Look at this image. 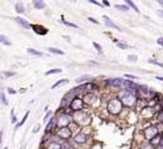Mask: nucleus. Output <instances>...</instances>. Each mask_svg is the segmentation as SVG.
Returning <instances> with one entry per match:
<instances>
[{
	"label": "nucleus",
	"instance_id": "8fccbe9b",
	"mask_svg": "<svg viewBox=\"0 0 163 149\" xmlns=\"http://www.w3.org/2000/svg\"><path fill=\"white\" fill-rule=\"evenodd\" d=\"M62 37H64V39H66V41H67V42H71V37H70V36H67V35H64Z\"/></svg>",
	"mask_w": 163,
	"mask_h": 149
},
{
	"label": "nucleus",
	"instance_id": "c9c22d12",
	"mask_svg": "<svg viewBox=\"0 0 163 149\" xmlns=\"http://www.w3.org/2000/svg\"><path fill=\"white\" fill-rule=\"evenodd\" d=\"M155 118L157 119V122H162V123H163V109H162V111H160L158 113H156Z\"/></svg>",
	"mask_w": 163,
	"mask_h": 149
},
{
	"label": "nucleus",
	"instance_id": "c03bdc74",
	"mask_svg": "<svg viewBox=\"0 0 163 149\" xmlns=\"http://www.w3.org/2000/svg\"><path fill=\"white\" fill-rule=\"evenodd\" d=\"M6 90H7V93H10V95H15V93L17 92L16 90H14V88H11V87H7Z\"/></svg>",
	"mask_w": 163,
	"mask_h": 149
},
{
	"label": "nucleus",
	"instance_id": "ea45409f",
	"mask_svg": "<svg viewBox=\"0 0 163 149\" xmlns=\"http://www.w3.org/2000/svg\"><path fill=\"white\" fill-rule=\"evenodd\" d=\"M11 123H12V124H16V123H17V117L15 116L14 109H11Z\"/></svg>",
	"mask_w": 163,
	"mask_h": 149
},
{
	"label": "nucleus",
	"instance_id": "13d9d810",
	"mask_svg": "<svg viewBox=\"0 0 163 149\" xmlns=\"http://www.w3.org/2000/svg\"><path fill=\"white\" fill-rule=\"evenodd\" d=\"M4 149H7V148H4Z\"/></svg>",
	"mask_w": 163,
	"mask_h": 149
},
{
	"label": "nucleus",
	"instance_id": "393cba45",
	"mask_svg": "<svg viewBox=\"0 0 163 149\" xmlns=\"http://www.w3.org/2000/svg\"><path fill=\"white\" fill-rule=\"evenodd\" d=\"M29 116H30V112L27 111V112L25 113V116H24V118H22V119H21L20 122H17V123L15 124V128H16V129H17V128H20V127H21V126H22V124H24V123L26 122V119L29 118Z\"/></svg>",
	"mask_w": 163,
	"mask_h": 149
},
{
	"label": "nucleus",
	"instance_id": "4468645a",
	"mask_svg": "<svg viewBox=\"0 0 163 149\" xmlns=\"http://www.w3.org/2000/svg\"><path fill=\"white\" fill-rule=\"evenodd\" d=\"M14 20H15V22L19 24L22 29H25V30H29V29H30V24H29L27 20H25L24 17H21V16H16Z\"/></svg>",
	"mask_w": 163,
	"mask_h": 149
},
{
	"label": "nucleus",
	"instance_id": "7ed1b4c3",
	"mask_svg": "<svg viewBox=\"0 0 163 149\" xmlns=\"http://www.w3.org/2000/svg\"><path fill=\"white\" fill-rule=\"evenodd\" d=\"M85 103L82 101L80 96L74 97L70 102H69V108L71 109V112H79V111H85Z\"/></svg>",
	"mask_w": 163,
	"mask_h": 149
},
{
	"label": "nucleus",
	"instance_id": "5701e85b",
	"mask_svg": "<svg viewBox=\"0 0 163 149\" xmlns=\"http://www.w3.org/2000/svg\"><path fill=\"white\" fill-rule=\"evenodd\" d=\"M60 22H62L64 25H66V26H69V27H74V29H79V26H77L76 24H74V22H70V21H67V20H65V17H64V16H61V20H60Z\"/></svg>",
	"mask_w": 163,
	"mask_h": 149
},
{
	"label": "nucleus",
	"instance_id": "9d476101",
	"mask_svg": "<svg viewBox=\"0 0 163 149\" xmlns=\"http://www.w3.org/2000/svg\"><path fill=\"white\" fill-rule=\"evenodd\" d=\"M81 98L86 106H92L97 101V96L95 95V92H85Z\"/></svg>",
	"mask_w": 163,
	"mask_h": 149
},
{
	"label": "nucleus",
	"instance_id": "a878e982",
	"mask_svg": "<svg viewBox=\"0 0 163 149\" xmlns=\"http://www.w3.org/2000/svg\"><path fill=\"white\" fill-rule=\"evenodd\" d=\"M0 44H2V45H5V46H10V45H11V41H10L5 35H1V34H0Z\"/></svg>",
	"mask_w": 163,
	"mask_h": 149
},
{
	"label": "nucleus",
	"instance_id": "72a5a7b5",
	"mask_svg": "<svg viewBox=\"0 0 163 149\" xmlns=\"http://www.w3.org/2000/svg\"><path fill=\"white\" fill-rule=\"evenodd\" d=\"M123 77H125V78H128V80H131V81H136V80H138V77H137L136 75H132V73H125Z\"/></svg>",
	"mask_w": 163,
	"mask_h": 149
},
{
	"label": "nucleus",
	"instance_id": "ddd939ff",
	"mask_svg": "<svg viewBox=\"0 0 163 149\" xmlns=\"http://www.w3.org/2000/svg\"><path fill=\"white\" fill-rule=\"evenodd\" d=\"M102 20H103V24H105L108 29H113V30H117V31H122L121 27H120L118 25H116V24H115V22H113V21H112L107 15H102Z\"/></svg>",
	"mask_w": 163,
	"mask_h": 149
},
{
	"label": "nucleus",
	"instance_id": "4d7b16f0",
	"mask_svg": "<svg viewBox=\"0 0 163 149\" xmlns=\"http://www.w3.org/2000/svg\"><path fill=\"white\" fill-rule=\"evenodd\" d=\"M20 149H22V147H21V148H20Z\"/></svg>",
	"mask_w": 163,
	"mask_h": 149
},
{
	"label": "nucleus",
	"instance_id": "c756f323",
	"mask_svg": "<svg viewBox=\"0 0 163 149\" xmlns=\"http://www.w3.org/2000/svg\"><path fill=\"white\" fill-rule=\"evenodd\" d=\"M147 62H148V63H152V65H156V66L162 67L163 68V62H160V61H157V60H155V58H150V60H147Z\"/></svg>",
	"mask_w": 163,
	"mask_h": 149
},
{
	"label": "nucleus",
	"instance_id": "dca6fc26",
	"mask_svg": "<svg viewBox=\"0 0 163 149\" xmlns=\"http://www.w3.org/2000/svg\"><path fill=\"white\" fill-rule=\"evenodd\" d=\"M163 142V134H161V133H158L156 137H153L151 141H150V143L156 148V147H158L161 143Z\"/></svg>",
	"mask_w": 163,
	"mask_h": 149
},
{
	"label": "nucleus",
	"instance_id": "bf43d9fd",
	"mask_svg": "<svg viewBox=\"0 0 163 149\" xmlns=\"http://www.w3.org/2000/svg\"><path fill=\"white\" fill-rule=\"evenodd\" d=\"M45 149H46V148H45Z\"/></svg>",
	"mask_w": 163,
	"mask_h": 149
},
{
	"label": "nucleus",
	"instance_id": "f704fd0d",
	"mask_svg": "<svg viewBox=\"0 0 163 149\" xmlns=\"http://www.w3.org/2000/svg\"><path fill=\"white\" fill-rule=\"evenodd\" d=\"M92 46L96 49V51H97L98 54H102V51H103V50H102V46H101L100 44H97V42H95V41H93V42H92Z\"/></svg>",
	"mask_w": 163,
	"mask_h": 149
},
{
	"label": "nucleus",
	"instance_id": "4c0bfd02",
	"mask_svg": "<svg viewBox=\"0 0 163 149\" xmlns=\"http://www.w3.org/2000/svg\"><path fill=\"white\" fill-rule=\"evenodd\" d=\"M142 149H155V147L150 143V142H147V141H145V143L142 144Z\"/></svg>",
	"mask_w": 163,
	"mask_h": 149
},
{
	"label": "nucleus",
	"instance_id": "9b49d317",
	"mask_svg": "<svg viewBox=\"0 0 163 149\" xmlns=\"http://www.w3.org/2000/svg\"><path fill=\"white\" fill-rule=\"evenodd\" d=\"M30 29H32V31H34L35 34L40 35V36H44V35H46V34L49 32V29L45 27V26H42L41 24H31V25H30Z\"/></svg>",
	"mask_w": 163,
	"mask_h": 149
},
{
	"label": "nucleus",
	"instance_id": "a211bd4d",
	"mask_svg": "<svg viewBox=\"0 0 163 149\" xmlns=\"http://www.w3.org/2000/svg\"><path fill=\"white\" fill-rule=\"evenodd\" d=\"M70 82V80L69 78H62V80H59L57 82H55L52 86H51V90H55V88H57V87H60V86H65V85H67Z\"/></svg>",
	"mask_w": 163,
	"mask_h": 149
},
{
	"label": "nucleus",
	"instance_id": "603ef678",
	"mask_svg": "<svg viewBox=\"0 0 163 149\" xmlns=\"http://www.w3.org/2000/svg\"><path fill=\"white\" fill-rule=\"evenodd\" d=\"M156 1H157V2H158V4L163 7V0H156Z\"/></svg>",
	"mask_w": 163,
	"mask_h": 149
},
{
	"label": "nucleus",
	"instance_id": "09e8293b",
	"mask_svg": "<svg viewBox=\"0 0 163 149\" xmlns=\"http://www.w3.org/2000/svg\"><path fill=\"white\" fill-rule=\"evenodd\" d=\"M157 14H158V16H160V17H162V19H163V10H162V9L157 10Z\"/></svg>",
	"mask_w": 163,
	"mask_h": 149
},
{
	"label": "nucleus",
	"instance_id": "aec40b11",
	"mask_svg": "<svg viewBox=\"0 0 163 149\" xmlns=\"http://www.w3.org/2000/svg\"><path fill=\"white\" fill-rule=\"evenodd\" d=\"M47 51H49L50 54H54V55H59V56H64V55H65V52H64L62 50L57 49V47H49V49H47Z\"/></svg>",
	"mask_w": 163,
	"mask_h": 149
},
{
	"label": "nucleus",
	"instance_id": "2eb2a0df",
	"mask_svg": "<svg viewBox=\"0 0 163 149\" xmlns=\"http://www.w3.org/2000/svg\"><path fill=\"white\" fill-rule=\"evenodd\" d=\"M90 81H93V78H92L91 75H82V76L77 77V78L75 80V82H76L77 85H82V83H86V82H90Z\"/></svg>",
	"mask_w": 163,
	"mask_h": 149
},
{
	"label": "nucleus",
	"instance_id": "f3484780",
	"mask_svg": "<svg viewBox=\"0 0 163 149\" xmlns=\"http://www.w3.org/2000/svg\"><path fill=\"white\" fill-rule=\"evenodd\" d=\"M32 6L36 10H42V9H45L46 4L44 0H32Z\"/></svg>",
	"mask_w": 163,
	"mask_h": 149
},
{
	"label": "nucleus",
	"instance_id": "423d86ee",
	"mask_svg": "<svg viewBox=\"0 0 163 149\" xmlns=\"http://www.w3.org/2000/svg\"><path fill=\"white\" fill-rule=\"evenodd\" d=\"M142 134H143V138H145V141H147V142H150L153 137H156L157 134H158V131H157V127H156V124H148L145 129H143V132H142Z\"/></svg>",
	"mask_w": 163,
	"mask_h": 149
},
{
	"label": "nucleus",
	"instance_id": "e433bc0d",
	"mask_svg": "<svg viewBox=\"0 0 163 149\" xmlns=\"http://www.w3.org/2000/svg\"><path fill=\"white\" fill-rule=\"evenodd\" d=\"M127 60H128L130 62H137L138 56H137V55H128V56H127Z\"/></svg>",
	"mask_w": 163,
	"mask_h": 149
},
{
	"label": "nucleus",
	"instance_id": "37998d69",
	"mask_svg": "<svg viewBox=\"0 0 163 149\" xmlns=\"http://www.w3.org/2000/svg\"><path fill=\"white\" fill-rule=\"evenodd\" d=\"M87 20H88L90 22H92V24H96V25H100V21H98V20H96L95 17H92V16H88V17H87Z\"/></svg>",
	"mask_w": 163,
	"mask_h": 149
},
{
	"label": "nucleus",
	"instance_id": "5fc2aeb1",
	"mask_svg": "<svg viewBox=\"0 0 163 149\" xmlns=\"http://www.w3.org/2000/svg\"><path fill=\"white\" fill-rule=\"evenodd\" d=\"M1 139H2V132H0V143H1Z\"/></svg>",
	"mask_w": 163,
	"mask_h": 149
},
{
	"label": "nucleus",
	"instance_id": "a19ab883",
	"mask_svg": "<svg viewBox=\"0 0 163 149\" xmlns=\"http://www.w3.org/2000/svg\"><path fill=\"white\" fill-rule=\"evenodd\" d=\"M90 4H93V5H96V6H100V7H105L103 5H102V2H100V1H97V0H87Z\"/></svg>",
	"mask_w": 163,
	"mask_h": 149
},
{
	"label": "nucleus",
	"instance_id": "7c9ffc66",
	"mask_svg": "<svg viewBox=\"0 0 163 149\" xmlns=\"http://www.w3.org/2000/svg\"><path fill=\"white\" fill-rule=\"evenodd\" d=\"M116 45H117V47L121 49V50H128V49H130V45H127V44H125V42H121V41H118Z\"/></svg>",
	"mask_w": 163,
	"mask_h": 149
},
{
	"label": "nucleus",
	"instance_id": "864d4df0",
	"mask_svg": "<svg viewBox=\"0 0 163 149\" xmlns=\"http://www.w3.org/2000/svg\"><path fill=\"white\" fill-rule=\"evenodd\" d=\"M112 41H113L115 44H117V42H118V39H116V37H112Z\"/></svg>",
	"mask_w": 163,
	"mask_h": 149
},
{
	"label": "nucleus",
	"instance_id": "412c9836",
	"mask_svg": "<svg viewBox=\"0 0 163 149\" xmlns=\"http://www.w3.org/2000/svg\"><path fill=\"white\" fill-rule=\"evenodd\" d=\"M46 149H62L61 148V143L56 142V141H51L47 146H46Z\"/></svg>",
	"mask_w": 163,
	"mask_h": 149
},
{
	"label": "nucleus",
	"instance_id": "6e6d98bb",
	"mask_svg": "<svg viewBox=\"0 0 163 149\" xmlns=\"http://www.w3.org/2000/svg\"><path fill=\"white\" fill-rule=\"evenodd\" d=\"M72 1H74V2H75V1H76V0H72Z\"/></svg>",
	"mask_w": 163,
	"mask_h": 149
},
{
	"label": "nucleus",
	"instance_id": "2f4dec72",
	"mask_svg": "<svg viewBox=\"0 0 163 149\" xmlns=\"http://www.w3.org/2000/svg\"><path fill=\"white\" fill-rule=\"evenodd\" d=\"M0 102H1L4 106H7V105H9V102H7L6 96H5V93H4V92H0Z\"/></svg>",
	"mask_w": 163,
	"mask_h": 149
},
{
	"label": "nucleus",
	"instance_id": "20e7f679",
	"mask_svg": "<svg viewBox=\"0 0 163 149\" xmlns=\"http://www.w3.org/2000/svg\"><path fill=\"white\" fill-rule=\"evenodd\" d=\"M55 136L57 138H60L61 141H70V138L72 137V131L70 127H61V128H56L55 131Z\"/></svg>",
	"mask_w": 163,
	"mask_h": 149
},
{
	"label": "nucleus",
	"instance_id": "b1692460",
	"mask_svg": "<svg viewBox=\"0 0 163 149\" xmlns=\"http://www.w3.org/2000/svg\"><path fill=\"white\" fill-rule=\"evenodd\" d=\"M125 2H126V5H128L130 6V9H132L133 11H136V12H140V10H138V6L132 1V0H125Z\"/></svg>",
	"mask_w": 163,
	"mask_h": 149
},
{
	"label": "nucleus",
	"instance_id": "cd10ccee",
	"mask_svg": "<svg viewBox=\"0 0 163 149\" xmlns=\"http://www.w3.org/2000/svg\"><path fill=\"white\" fill-rule=\"evenodd\" d=\"M115 7L117 9V10H120V11H128L130 10V6L128 5H121V4H116L115 5Z\"/></svg>",
	"mask_w": 163,
	"mask_h": 149
},
{
	"label": "nucleus",
	"instance_id": "a18cd8bd",
	"mask_svg": "<svg viewBox=\"0 0 163 149\" xmlns=\"http://www.w3.org/2000/svg\"><path fill=\"white\" fill-rule=\"evenodd\" d=\"M40 128H41V126H40V124H36V126L32 128V133H37V132L40 131Z\"/></svg>",
	"mask_w": 163,
	"mask_h": 149
},
{
	"label": "nucleus",
	"instance_id": "0eeeda50",
	"mask_svg": "<svg viewBox=\"0 0 163 149\" xmlns=\"http://www.w3.org/2000/svg\"><path fill=\"white\" fill-rule=\"evenodd\" d=\"M123 80L125 78H107L106 80V86L108 88L121 91V90H123Z\"/></svg>",
	"mask_w": 163,
	"mask_h": 149
},
{
	"label": "nucleus",
	"instance_id": "bb28decb",
	"mask_svg": "<svg viewBox=\"0 0 163 149\" xmlns=\"http://www.w3.org/2000/svg\"><path fill=\"white\" fill-rule=\"evenodd\" d=\"M62 72V68H52V70H49L45 72V76H50V75H56V73H61Z\"/></svg>",
	"mask_w": 163,
	"mask_h": 149
},
{
	"label": "nucleus",
	"instance_id": "f257e3e1",
	"mask_svg": "<svg viewBox=\"0 0 163 149\" xmlns=\"http://www.w3.org/2000/svg\"><path fill=\"white\" fill-rule=\"evenodd\" d=\"M106 109H107V112H108L111 116H118V114H121L122 111L125 109V106L122 105L121 100L116 96V97H111V98L107 101Z\"/></svg>",
	"mask_w": 163,
	"mask_h": 149
},
{
	"label": "nucleus",
	"instance_id": "6ab92c4d",
	"mask_svg": "<svg viewBox=\"0 0 163 149\" xmlns=\"http://www.w3.org/2000/svg\"><path fill=\"white\" fill-rule=\"evenodd\" d=\"M15 11L19 14V15H22L24 12H25V6H24V4L22 2H16L15 4Z\"/></svg>",
	"mask_w": 163,
	"mask_h": 149
},
{
	"label": "nucleus",
	"instance_id": "f8f14e48",
	"mask_svg": "<svg viewBox=\"0 0 163 149\" xmlns=\"http://www.w3.org/2000/svg\"><path fill=\"white\" fill-rule=\"evenodd\" d=\"M72 142L75 143V144H85L86 142H87V134L85 133V132H82V131H79L75 136H74V138H72Z\"/></svg>",
	"mask_w": 163,
	"mask_h": 149
},
{
	"label": "nucleus",
	"instance_id": "1a4fd4ad",
	"mask_svg": "<svg viewBox=\"0 0 163 149\" xmlns=\"http://www.w3.org/2000/svg\"><path fill=\"white\" fill-rule=\"evenodd\" d=\"M56 128H57V118H56V116H52L47 121V124L45 127V133L46 134H52V133H55Z\"/></svg>",
	"mask_w": 163,
	"mask_h": 149
},
{
	"label": "nucleus",
	"instance_id": "4be33fe9",
	"mask_svg": "<svg viewBox=\"0 0 163 149\" xmlns=\"http://www.w3.org/2000/svg\"><path fill=\"white\" fill-rule=\"evenodd\" d=\"M26 51H27V54L31 55V56H44V54H42L41 51H37L36 49H32V47L26 49Z\"/></svg>",
	"mask_w": 163,
	"mask_h": 149
},
{
	"label": "nucleus",
	"instance_id": "79ce46f5",
	"mask_svg": "<svg viewBox=\"0 0 163 149\" xmlns=\"http://www.w3.org/2000/svg\"><path fill=\"white\" fill-rule=\"evenodd\" d=\"M51 117H52V112H51V111H47V112H46V114H45V117H44V119H42V121H45V122H47V121H49V119H50V118H51Z\"/></svg>",
	"mask_w": 163,
	"mask_h": 149
},
{
	"label": "nucleus",
	"instance_id": "473e14b6",
	"mask_svg": "<svg viewBox=\"0 0 163 149\" xmlns=\"http://www.w3.org/2000/svg\"><path fill=\"white\" fill-rule=\"evenodd\" d=\"M61 148L62 149H72V146L70 144V141H62V143H61Z\"/></svg>",
	"mask_w": 163,
	"mask_h": 149
},
{
	"label": "nucleus",
	"instance_id": "49530a36",
	"mask_svg": "<svg viewBox=\"0 0 163 149\" xmlns=\"http://www.w3.org/2000/svg\"><path fill=\"white\" fill-rule=\"evenodd\" d=\"M157 44H158L161 47H163V36H161V37L157 39Z\"/></svg>",
	"mask_w": 163,
	"mask_h": 149
},
{
	"label": "nucleus",
	"instance_id": "39448f33",
	"mask_svg": "<svg viewBox=\"0 0 163 149\" xmlns=\"http://www.w3.org/2000/svg\"><path fill=\"white\" fill-rule=\"evenodd\" d=\"M56 118H57V128L69 127V126L72 123V117H71V114L65 113V112H61Z\"/></svg>",
	"mask_w": 163,
	"mask_h": 149
},
{
	"label": "nucleus",
	"instance_id": "6e6552de",
	"mask_svg": "<svg viewBox=\"0 0 163 149\" xmlns=\"http://www.w3.org/2000/svg\"><path fill=\"white\" fill-rule=\"evenodd\" d=\"M140 114H141V118H142V119H145V121H151L152 118H155L156 112H155L153 107L146 106L145 108H142V109L140 111Z\"/></svg>",
	"mask_w": 163,
	"mask_h": 149
},
{
	"label": "nucleus",
	"instance_id": "58836bf2",
	"mask_svg": "<svg viewBox=\"0 0 163 149\" xmlns=\"http://www.w3.org/2000/svg\"><path fill=\"white\" fill-rule=\"evenodd\" d=\"M156 127H157V131H158V133L163 134V123H162V122H157V123H156Z\"/></svg>",
	"mask_w": 163,
	"mask_h": 149
},
{
	"label": "nucleus",
	"instance_id": "f03ea898",
	"mask_svg": "<svg viewBox=\"0 0 163 149\" xmlns=\"http://www.w3.org/2000/svg\"><path fill=\"white\" fill-rule=\"evenodd\" d=\"M71 117H72V122H74L75 124H77L79 127H80V126H87V124H90V122H91L88 114H87L85 111L72 112Z\"/></svg>",
	"mask_w": 163,
	"mask_h": 149
},
{
	"label": "nucleus",
	"instance_id": "3c124183",
	"mask_svg": "<svg viewBox=\"0 0 163 149\" xmlns=\"http://www.w3.org/2000/svg\"><path fill=\"white\" fill-rule=\"evenodd\" d=\"M156 80H158V81H162V82H163V77H162V76H156Z\"/></svg>",
	"mask_w": 163,
	"mask_h": 149
},
{
	"label": "nucleus",
	"instance_id": "de8ad7c7",
	"mask_svg": "<svg viewBox=\"0 0 163 149\" xmlns=\"http://www.w3.org/2000/svg\"><path fill=\"white\" fill-rule=\"evenodd\" d=\"M102 5L103 6H111V4H110L108 0H102Z\"/></svg>",
	"mask_w": 163,
	"mask_h": 149
},
{
	"label": "nucleus",
	"instance_id": "c85d7f7f",
	"mask_svg": "<svg viewBox=\"0 0 163 149\" xmlns=\"http://www.w3.org/2000/svg\"><path fill=\"white\" fill-rule=\"evenodd\" d=\"M16 73L14 72V71H2L1 72V76L2 77H5V78H9V77H14Z\"/></svg>",
	"mask_w": 163,
	"mask_h": 149
}]
</instances>
